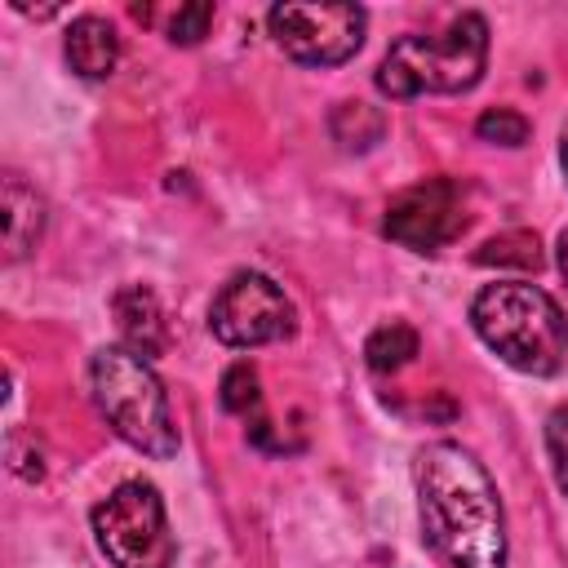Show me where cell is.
<instances>
[{
	"label": "cell",
	"mask_w": 568,
	"mask_h": 568,
	"mask_svg": "<svg viewBox=\"0 0 568 568\" xmlns=\"http://www.w3.org/2000/svg\"><path fill=\"white\" fill-rule=\"evenodd\" d=\"M475 133L493 146H524L528 142V120L519 111H506V106H493L475 120Z\"/></svg>",
	"instance_id": "2e32d148"
},
{
	"label": "cell",
	"mask_w": 568,
	"mask_h": 568,
	"mask_svg": "<svg viewBox=\"0 0 568 568\" xmlns=\"http://www.w3.org/2000/svg\"><path fill=\"white\" fill-rule=\"evenodd\" d=\"M93 537L111 568H173L178 559L164 497L146 479H124L93 506Z\"/></svg>",
	"instance_id": "5b68a950"
},
{
	"label": "cell",
	"mask_w": 568,
	"mask_h": 568,
	"mask_svg": "<svg viewBox=\"0 0 568 568\" xmlns=\"http://www.w3.org/2000/svg\"><path fill=\"white\" fill-rule=\"evenodd\" d=\"M328 133H333L346 151H368V146L382 142L386 120H382V111L368 106V102H342V106L328 115Z\"/></svg>",
	"instance_id": "4fadbf2b"
},
{
	"label": "cell",
	"mask_w": 568,
	"mask_h": 568,
	"mask_svg": "<svg viewBox=\"0 0 568 568\" xmlns=\"http://www.w3.org/2000/svg\"><path fill=\"white\" fill-rule=\"evenodd\" d=\"M479 266H515V271H537L541 266V244L532 231H506L484 240V248L475 253Z\"/></svg>",
	"instance_id": "9a60e30c"
},
{
	"label": "cell",
	"mask_w": 568,
	"mask_h": 568,
	"mask_svg": "<svg viewBox=\"0 0 568 568\" xmlns=\"http://www.w3.org/2000/svg\"><path fill=\"white\" fill-rule=\"evenodd\" d=\"M209 328L222 346L231 351H253V346H271V342H284L293 337L297 328V311L293 302L284 297V288L262 275V271H235L213 306H209Z\"/></svg>",
	"instance_id": "8992f818"
},
{
	"label": "cell",
	"mask_w": 568,
	"mask_h": 568,
	"mask_svg": "<svg viewBox=\"0 0 568 568\" xmlns=\"http://www.w3.org/2000/svg\"><path fill=\"white\" fill-rule=\"evenodd\" d=\"M209 22H213V4H204V0H195V4H178V13L169 18V40L173 44H200L204 40V31H209Z\"/></svg>",
	"instance_id": "ac0fdd59"
},
{
	"label": "cell",
	"mask_w": 568,
	"mask_h": 568,
	"mask_svg": "<svg viewBox=\"0 0 568 568\" xmlns=\"http://www.w3.org/2000/svg\"><path fill=\"white\" fill-rule=\"evenodd\" d=\"M271 40L302 67H337L364 44L368 13L359 4H275L266 13Z\"/></svg>",
	"instance_id": "52a82bcc"
},
{
	"label": "cell",
	"mask_w": 568,
	"mask_h": 568,
	"mask_svg": "<svg viewBox=\"0 0 568 568\" xmlns=\"http://www.w3.org/2000/svg\"><path fill=\"white\" fill-rule=\"evenodd\" d=\"M222 408L226 413H235V417H253V426H248V439L257 444V448H275L271 444V422L262 417V390H257V368L248 364V359H240V364H231L226 368V377H222Z\"/></svg>",
	"instance_id": "7c38bea8"
},
{
	"label": "cell",
	"mask_w": 568,
	"mask_h": 568,
	"mask_svg": "<svg viewBox=\"0 0 568 568\" xmlns=\"http://www.w3.org/2000/svg\"><path fill=\"white\" fill-rule=\"evenodd\" d=\"M62 53H67V67H71L75 75H84V80H106V75L115 71V62H120V36H115V27H111L106 18L80 13V18L67 27Z\"/></svg>",
	"instance_id": "30bf717a"
},
{
	"label": "cell",
	"mask_w": 568,
	"mask_h": 568,
	"mask_svg": "<svg viewBox=\"0 0 568 568\" xmlns=\"http://www.w3.org/2000/svg\"><path fill=\"white\" fill-rule=\"evenodd\" d=\"M89 390L106 426L146 457H173L178 453V422L164 395V382L155 377L151 359L133 355L129 346H102L89 359Z\"/></svg>",
	"instance_id": "3957f363"
},
{
	"label": "cell",
	"mask_w": 568,
	"mask_h": 568,
	"mask_svg": "<svg viewBox=\"0 0 568 568\" xmlns=\"http://www.w3.org/2000/svg\"><path fill=\"white\" fill-rule=\"evenodd\" d=\"M382 231L395 244L413 248V253H439L444 244H453L466 231L462 182H453V178H426V182L399 191L386 204Z\"/></svg>",
	"instance_id": "ba28073f"
},
{
	"label": "cell",
	"mask_w": 568,
	"mask_h": 568,
	"mask_svg": "<svg viewBox=\"0 0 568 568\" xmlns=\"http://www.w3.org/2000/svg\"><path fill=\"white\" fill-rule=\"evenodd\" d=\"M413 355H417V328L404 324V320H390V324L373 328L368 342H364V359H368L373 373H395V368H404Z\"/></svg>",
	"instance_id": "5bb4252c"
},
{
	"label": "cell",
	"mask_w": 568,
	"mask_h": 568,
	"mask_svg": "<svg viewBox=\"0 0 568 568\" xmlns=\"http://www.w3.org/2000/svg\"><path fill=\"white\" fill-rule=\"evenodd\" d=\"M111 315H115V328L124 337V346L142 359H155L164 355L169 346V320H164V306L160 297L146 288V284H124L111 293Z\"/></svg>",
	"instance_id": "9c48e42d"
},
{
	"label": "cell",
	"mask_w": 568,
	"mask_h": 568,
	"mask_svg": "<svg viewBox=\"0 0 568 568\" xmlns=\"http://www.w3.org/2000/svg\"><path fill=\"white\" fill-rule=\"evenodd\" d=\"M417 519L444 568H506V515L484 462L435 439L417 453Z\"/></svg>",
	"instance_id": "6da1fadb"
},
{
	"label": "cell",
	"mask_w": 568,
	"mask_h": 568,
	"mask_svg": "<svg viewBox=\"0 0 568 568\" xmlns=\"http://www.w3.org/2000/svg\"><path fill=\"white\" fill-rule=\"evenodd\" d=\"M488 62V22L479 13H457L435 36H399L382 67L377 89L386 98H422V93H466L479 84Z\"/></svg>",
	"instance_id": "277c9868"
},
{
	"label": "cell",
	"mask_w": 568,
	"mask_h": 568,
	"mask_svg": "<svg viewBox=\"0 0 568 568\" xmlns=\"http://www.w3.org/2000/svg\"><path fill=\"white\" fill-rule=\"evenodd\" d=\"M559 164H564V178H568V124H564V133H559Z\"/></svg>",
	"instance_id": "ffe728a7"
},
{
	"label": "cell",
	"mask_w": 568,
	"mask_h": 568,
	"mask_svg": "<svg viewBox=\"0 0 568 568\" xmlns=\"http://www.w3.org/2000/svg\"><path fill=\"white\" fill-rule=\"evenodd\" d=\"M0 204H4V262H22L44 235V200L36 186L22 182V173H4Z\"/></svg>",
	"instance_id": "8fae6325"
},
{
	"label": "cell",
	"mask_w": 568,
	"mask_h": 568,
	"mask_svg": "<svg viewBox=\"0 0 568 568\" xmlns=\"http://www.w3.org/2000/svg\"><path fill=\"white\" fill-rule=\"evenodd\" d=\"M470 324L479 342L528 377H550L568 359V320L559 302L528 280L484 284L470 302Z\"/></svg>",
	"instance_id": "7a4b0ae2"
},
{
	"label": "cell",
	"mask_w": 568,
	"mask_h": 568,
	"mask_svg": "<svg viewBox=\"0 0 568 568\" xmlns=\"http://www.w3.org/2000/svg\"><path fill=\"white\" fill-rule=\"evenodd\" d=\"M559 271H564V280H568V226L559 231Z\"/></svg>",
	"instance_id": "d6986e66"
},
{
	"label": "cell",
	"mask_w": 568,
	"mask_h": 568,
	"mask_svg": "<svg viewBox=\"0 0 568 568\" xmlns=\"http://www.w3.org/2000/svg\"><path fill=\"white\" fill-rule=\"evenodd\" d=\"M546 457H550V470H555L559 493L568 497V404H559L546 417Z\"/></svg>",
	"instance_id": "e0dca14e"
}]
</instances>
